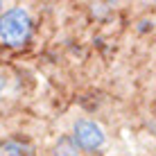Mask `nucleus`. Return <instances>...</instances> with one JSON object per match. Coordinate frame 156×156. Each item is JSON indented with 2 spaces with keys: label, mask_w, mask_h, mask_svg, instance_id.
Segmentation results:
<instances>
[{
  "label": "nucleus",
  "mask_w": 156,
  "mask_h": 156,
  "mask_svg": "<svg viewBox=\"0 0 156 156\" xmlns=\"http://www.w3.org/2000/svg\"><path fill=\"white\" fill-rule=\"evenodd\" d=\"M102 131H100V127H95L93 122H79L77 125V140L84 145V147H88V149H93V147H98V145H102Z\"/></svg>",
  "instance_id": "obj_2"
},
{
  "label": "nucleus",
  "mask_w": 156,
  "mask_h": 156,
  "mask_svg": "<svg viewBox=\"0 0 156 156\" xmlns=\"http://www.w3.org/2000/svg\"><path fill=\"white\" fill-rule=\"evenodd\" d=\"M0 156H25L23 154V147H20V145H2V147H0Z\"/></svg>",
  "instance_id": "obj_3"
},
{
  "label": "nucleus",
  "mask_w": 156,
  "mask_h": 156,
  "mask_svg": "<svg viewBox=\"0 0 156 156\" xmlns=\"http://www.w3.org/2000/svg\"><path fill=\"white\" fill-rule=\"evenodd\" d=\"M0 88H2V84H0Z\"/></svg>",
  "instance_id": "obj_4"
},
{
  "label": "nucleus",
  "mask_w": 156,
  "mask_h": 156,
  "mask_svg": "<svg viewBox=\"0 0 156 156\" xmlns=\"http://www.w3.org/2000/svg\"><path fill=\"white\" fill-rule=\"evenodd\" d=\"M30 34V18L23 9H12L0 18V36L7 43H23Z\"/></svg>",
  "instance_id": "obj_1"
}]
</instances>
